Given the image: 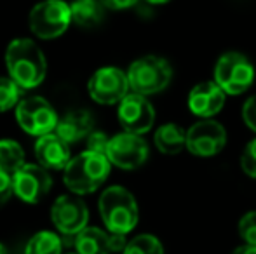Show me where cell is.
Returning a JSON list of instances; mask_svg holds the SVG:
<instances>
[{"instance_id":"obj_1","label":"cell","mask_w":256,"mask_h":254,"mask_svg":"<svg viewBox=\"0 0 256 254\" xmlns=\"http://www.w3.org/2000/svg\"><path fill=\"white\" fill-rule=\"evenodd\" d=\"M6 66L9 77L23 91L38 87L48 73L42 49L30 38H16L7 45Z\"/></svg>"},{"instance_id":"obj_2","label":"cell","mask_w":256,"mask_h":254,"mask_svg":"<svg viewBox=\"0 0 256 254\" xmlns=\"http://www.w3.org/2000/svg\"><path fill=\"white\" fill-rule=\"evenodd\" d=\"M112 162L108 157L92 152H82L74 157L64 169L63 181L66 188L75 195H86L98 190L110 174Z\"/></svg>"},{"instance_id":"obj_3","label":"cell","mask_w":256,"mask_h":254,"mask_svg":"<svg viewBox=\"0 0 256 254\" xmlns=\"http://www.w3.org/2000/svg\"><path fill=\"white\" fill-rule=\"evenodd\" d=\"M100 214L110 234L128 235L138 225V204L122 187L106 188L100 197Z\"/></svg>"},{"instance_id":"obj_4","label":"cell","mask_w":256,"mask_h":254,"mask_svg":"<svg viewBox=\"0 0 256 254\" xmlns=\"http://www.w3.org/2000/svg\"><path fill=\"white\" fill-rule=\"evenodd\" d=\"M171 77V64L158 56H143L136 59L128 70L129 87L132 92L142 96L160 92L168 87Z\"/></svg>"},{"instance_id":"obj_5","label":"cell","mask_w":256,"mask_h":254,"mask_svg":"<svg viewBox=\"0 0 256 254\" xmlns=\"http://www.w3.org/2000/svg\"><path fill=\"white\" fill-rule=\"evenodd\" d=\"M30 30L42 40L58 38L68 30L72 23L70 3L63 0H44L38 2L28 16Z\"/></svg>"},{"instance_id":"obj_6","label":"cell","mask_w":256,"mask_h":254,"mask_svg":"<svg viewBox=\"0 0 256 254\" xmlns=\"http://www.w3.org/2000/svg\"><path fill=\"white\" fill-rule=\"evenodd\" d=\"M214 82L225 91V94H242L253 85L254 66L240 52H226L216 63Z\"/></svg>"},{"instance_id":"obj_7","label":"cell","mask_w":256,"mask_h":254,"mask_svg":"<svg viewBox=\"0 0 256 254\" xmlns=\"http://www.w3.org/2000/svg\"><path fill=\"white\" fill-rule=\"evenodd\" d=\"M16 120L24 132L37 138L54 132L60 122L52 105L40 96L21 99V103L16 106Z\"/></svg>"},{"instance_id":"obj_8","label":"cell","mask_w":256,"mask_h":254,"mask_svg":"<svg viewBox=\"0 0 256 254\" xmlns=\"http://www.w3.org/2000/svg\"><path fill=\"white\" fill-rule=\"evenodd\" d=\"M89 96L100 105H115L129 94L128 73L115 66H103L89 78Z\"/></svg>"},{"instance_id":"obj_9","label":"cell","mask_w":256,"mask_h":254,"mask_svg":"<svg viewBox=\"0 0 256 254\" xmlns=\"http://www.w3.org/2000/svg\"><path fill=\"white\" fill-rule=\"evenodd\" d=\"M106 157L114 166L120 169H138L148 159V145L142 136L124 131L110 138Z\"/></svg>"},{"instance_id":"obj_10","label":"cell","mask_w":256,"mask_h":254,"mask_svg":"<svg viewBox=\"0 0 256 254\" xmlns=\"http://www.w3.org/2000/svg\"><path fill=\"white\" fill-rule=\"evenodd\" d=\"M51 220L54 227L63 235H77L88 227L89 211L84 200L78 195H61L56 199L51 209Z\"/></svg>"},{"instance_id":"obj_11","label":"cell","mask_w":256,"mask_h":254,"mask_svg":"<svg viewBox=\"0 0 256 254\" xmlns=\"http://www.w3.org/2000/svg\"><path fill=\"white\" fill-rule=\"evenodd\" d=\"M52 187L48 169L40 164H24L12 176L14 195L26 204H37L44 199Z\"/></svg>"},{"instance_id":"obj_12","label":"cell","mask_w":256,"mask_h":254,"mask_svg":"<svg viewBox=\"0 0 256 254\" xmlns=\"http://www.w3.org/2000/svg\"><path fill=\"white\" fill-rule=\"evenodd\" d=\"M118 122L126 132L131 134H145L152 129L155 122V112L150 101L142 94L131 92L118 103Z\"/></svg>"},{"instance_id":"obj_13","label":"cell","mask_w":256,"mask_h":254,"mask_svg":"<svg viewBox=\"0 0 256 254\" xmlns=\"http://www.w3.org/2000/svg\"><path fill=\"white\" fill-rule=\"evenodd\" d=\"M226 143V131L214 120H200L186 131V148L192 155L212 157L223 150Z\"/></svg>"},{"instance_id":"obj_14","label":"cell","mask_w":256,"mask_h":254,"mask_svg":"<svg viewBox=\"0 0 256 254\" xmlns=\"http://www.w3.org/2000/svg\"><path fill=\"white\" fill-rule=\"evenodd\" d=\"M35 157L38 164L46 169H66L70 164V145L56 132H49L46 136L37 138L35 143Z\"/></svg>"},{"instance_id":"obj_15","label":"cell","mask_w":256,"mask_h":254,"mask_svg":"<svg viewBox=\"0 0 256 254\" xmlns=\"http://www.w3.org/2000/svg\"><path fill=\"white\" fill-rule=\"evenodd\" d=\"M225 105V91L216 82H202L188 94V106L194 115L209 119Z\"/></svg>"},{"instance_id":"obj_16","label":"cell","mask_w":256,"mask_h":254,"mask_svg":"<svg viewBox=\"0 0 256 254\" xmlns=\"http://www.w3.org/2000/svg\"><path fill=\"white\" fill-rule=\"evenodd\" d=\"M92 127H94V119L88 110H74L61 117L54 132L70 145L88 138L92 132Z\"/></svg>"},{"instance_id":"obj_17","label":"cell","mask_w":256,"mask_h":254,"mask_svg":"<svg viewBox=\"0 0 256 254\" xmlns=\"http://www.w3.org/2000/svg\"><path fill=\"white\" fill-rule=\"evenodd\" d=\"M77 254H110V234L102 228L86 227L74 239Z\"/></svg>"},{"instance_id":"obj_18","label":"cell","mask_w":256,"mask_h":254,"mask_svg":"<svg viewBox=\"0 0 256 254\" xmlns=\"http://www.w3.org/2000/svg\"><path fill=\"white\" fill-rule=\"evenodd\" d=\"M154 139L158 152H162L164 155H176L186 146V132L172 122L158 127Z\"/></svg>"},{"instance_id":"obj_19","label":"cell","mask_w":256,"mask_h":254,"mask_svg":"<svg viewBox=\"0 0 256 254\" xmlns=\"http://www.w3.org/2000/svg\"><path fill=\"white\" fill-rule=\"evenodd\" d=\"M72 23L82 28H91L102 23L104 16V5L100 0H75L70 3Z\"/></svg>"},{"instance_id":"obj_20","label":"cell","mask_w":256,"mask_h":254,"mask_svg":"<svg viewBox=\"0 0 256 254\" xmlns=\"http://www.w3.org/2000/svg\"><path fill=\"white\" fill-rule=\"evenodd\" d=\"M24 166V152L20 143L0 139V171L12 178Z\"/></svg>"},{"instance_id":"obj_21","label":"cell","mask_w":256,"mask_h":254,"mask_svg":"<svg viewBox=\"0 0 256 254\" xmlns=\"http://www.w3.org/2000/svg\"><path fill=\"white\" fill-rule=\"evenodd\" d=\"M63 242L52 232H38L26 244L24 254H61Z\"/></svg>"},{"instance_id":"obj_22","label":"cell","mask_w":256,"mask_h":254,"mask_svg":"<svg viewBox=\"0 0 256 254\" xmlns=\"http://www.w3.org/2000/svg\"><path fill=\"white\" fill-rule=\"evenodd\" d=\"M122 254H164V248L157 237L143 234L129 241Z\"/></svg>"},{"instance_id":"obj_23","label":"cell","mask_w":256,"mask_h":254,"mask_svg":"<svg viewBox=\"0 0 256 254\" xmlns=\"http://www.w3.org/2000/svg\"><path fill=\"white\" fill-rule=\"evenodd\" d=\"M21 92H23V89L10 77H0V113L20 105Z\"/></svg>"},{"instance_id":"obj_24","label":"cell","mask_w":256,"mask_h":254,"mask_svg":"<svg viewBox=\"0 0 256 254\" xmlns=\"http://www.w3.org/2000/svg\"><path fill=\"white\" fill-rule=\"evenodd\" d=\"M239 234L244 242L250 246H256V211L244 214L239 221Z\"/></svg>"},{"instance_id":"obj_25","label":"cell","mask_w":256,"mask_h":254,"mask_svg":"<svg viewBox=\"0 0 256 254\" xmlns=\"http://www.w3.org/2000/svg\"><path fill=\"white\" fill-rule=\"evenodd\" d=\"M108 145H110V138L102 131H92L91 134L88 136V152L106 157Z\"/></svg>"},{"instance_id":"obj_26","label":"cell","mask_w":256,"mask_h":254,"mask_svg":"<svg viewBox=\"0 0 256 254\" xmlns=\"http://www.w3.org/2000/svg\"><path fill=\"white\" fill-rule=\"evenodd\" d=\"M240 167L250 178H256V139L248 143L240 157Z\"/></svg>"},{"instance_id":"obj_27","label":"cell","mask_w":256,"mask_h":254,"mask_svg":"<svg viewBox=\"0 0 256 254\" xmlns=\"http://www.w3.org/2000/svg\"><path fill=\"white\" fill-rule=\"evenodd\" d=\"M242 117H244V122L248 124V127L256 132V96L250 98L244 103Z\"/></svg>"},{"instance_id":"obj_28","label":"cell","mask_w":256,"mask_h":254,"mask_svg":"<svg viewBox=\"0 0 256 254\" xmlns=\"http://www.w3.org/2000/svg\"><path fill=\"white\" fill-rule=\"evenodd\" d=\"M14 193L12 188V178L7 176L6 173L0 171V207L10 199V195Z\"/></svg>"},{"instance_id":"obj_29","label":"cell","mask_w":256,"mask_h":254,"mask_svg":"<svg viewBox=\"0 0 256 254\" xmlns=\"http://www.w3.org/2000/svg\"><path fill=\"white\" fill-rule=\"evenodd\" d=\"M106 9L112 10H122V9H129V7L134 5L138 0H100Z\"/></svg>"},{"instance_id":"obj_30","label":"cell","mask_w":256,"mask_h":254,"mask_svg":"<svg viewBox=\"0 0 256 254\" xmlns=\"http://www.w3.org/2000/svg\"><path fill=\"white\" fill-rule=\"evenodd\" d=\"M232 254H256V246L244 244V246H240V248L234 249Z\"/></svg>"},{"instance_id":"obj_31","label":"cell","mask_w":256,"mask_h":254,"mask_svg":"<svg viewBox=\"0 0 256 254\" xmlns=\"http://www.w3.org/2000/svg\"><path fill=\"white\" fill-rule=\"evenodd\" d=\"M148 3H154V5H162V3H168L171 0H146Z\"/></svg>"},{"instance_id":"obj_32","label":"cell","mask_w":256,"mask_h":254,"mask_svg":"<svg viewBox=\"0 0 256 254\" xmlns=\"http://www.w3.org/2000/svg\"><path fill=\"white\" fill-rule=\"evenodd\" d=\"M0 254H7V249H6V248H4V246H2V244H0Z\"/></svg>"},{"instance_id":"obj_33","label":"cell","mask_w":256,"mask_h":254,"mask_svg":"<svg viewBox=\"0 0 256 254\" xmlns=\"http://www.w3.org/2000/svg\"><path fill=\"white\" fill-rule=\"evenodd\" d=\"M74 254H77V253H74Z\"/></svg>"}]
</instances>
